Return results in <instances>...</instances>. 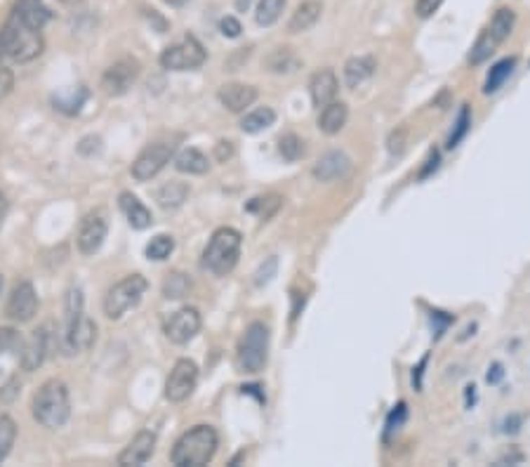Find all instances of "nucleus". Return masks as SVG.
<instances>
[{
    "label": "nucleus",
    "instance_id": "1",
    "mask_svg": "<svg viewBox=\"0 0 530 467\" xmlns=\"http://www.w3.org/2000/svg\"><path fill=\"white\" fill-rule=\"evenodd\" d=\"M43 50L45 41L41 31L29 29L15 15H10L5 26L0 29V67H5V62H31V59L41 57Z\"/></svg>",
    "mask_w": 530,
    "mask_h": 467
},
{
    "label": "nucleus",
    "instance_id": "2",
    "mask_svg": "<svg viewBox=\"0 0 530 467\" xmlns=\"http://www.w3.org/2000/svg\"><path fill=\"white\" fill-rule=\"evenodd\" d=\"M97 340V324L83 312V293L69 291L66 298V324L62 333V352L66 357L88 352Z\"/></svg>",
    "mask_w": 530,
    "mask_h": 467
},
{
    "label": "nucleus",
    "instance_id": "3",
    "mask_svg": "<svg viewBox=\"0 0 530 467\" xmlns=\"http://www.w3.org/2000/svg\"><path fill=\"white\" fill-rule=\"evenodd\" d=\"M217 446H220L217 432L210 425H196L175 442L170 460L177 467H203L215 458Z\"/></svg>",
    "mask_w": 530,
    "mask_h": 467
},
{
    "label": "nucleus",
    "instance_id": "4",
    "mask_svg": "<svg viewBox=\"0 0 530 467\" xmlns=\"http://www.w3.org/2000/svg\"><path fill=\"white\" fill-rule=\"evenodd\" d=\"M31 411L38 425L48 427V430H59L66 425L71 416V399L69 387L62 380H48L41 385V390L33 394Z\"/></svg>",
    "mask_w": 530,
    "mask_h": 467
},
{
    "label": "nucleus",
    "instance_id": "5",
    "mask_svg": "<svg viewBox=\"0 0 530 467\" xmlns=\"http://www.w3.org/2000/svg\"><path fill=\"white\" fill-rule=\"evenodd\" d=\"M241 246H243L241 232H236L231 227L217 229L203 251V269H208V272L217 276H227L236 267L238 258H241Z\"/></svg>",
    "mask_w": 530,
    "mask_h": 467
},
{
    "label": "nucleus",
    "instance_id": "6",
    "mask_svg": "<svg viewBox=\"0 0 530 467\" xmlns=\"http://www.w3.org/2000/svg\"><path fill=\"white\" fill-rule=\"evenodd\" d=\"M269 326L264 321H253L238 342V368L243 373H260L269 359Z\"/></svg>",
    "mask_w": 530,
    "mask_h": 467
},
{
    "label": "nucleus",
    "instance_id": "7",
    "mask_svg": "<svg viewBox=\"0 0 530 467\" xmlns=\"http://www.w3.org/2000/svg\"><path fill=\"white\" fill-rule=\"evenodd\" d=\"M147 279H144L142 274H130L125 276L123 281H118V284L111 288L109 293H106L104 298V314L109 319H121L125 312H130L132 307L139 305V300L144 298V293H147Z\"/></svg>",
    "mask_w": 530,
    "mask_h": 467
},
{
    "label": "nucleus",
    "instance_id": "8",
    "mask_svg": "<svg viewBox=\"0 0 530 467\" xmlns=\"http://www.w3.org/2000/svg\"><path fill=\"white\" fill-rule=\"evenodd\" d=\"M175 149L177 144L172 140H158L154 144H149L135 159V163H132V170H130L132 177H135L137 182L154 180V177L168 166L172 156H175Z\"/></svg>",
    "mask_w": 530,
    "mask_h": 467
},
{
    "label": "nucleus",
    "instance_id": "9",
    "mask_svg": "<svg viewBox=\"0 0 530 467\" xmlns=\"http://www.w3.org/2000/svg\"><path fill=\"white\" fill-rule=\"evenodd\" d=\"M205 59H208V52H205L203 45L194 36H187L177 45H170V48L163 50L161 67L168 71H194L203 67Z\"/></svg>",
    "mask_w": 530,
    "mask_h": 467
},
{
    "label": "nucleus",
    "instance_id": "10",
    "mask_svg": "<svg viewBox=\"0 0 530 467\" xmlns=\"http://www.w3.org/2000/svg\"><path fill=\"white\" fill-rule=\"evenodd\" d=\"M198 383V366L191 359H180L172 366L168 380H165V399L172 404L187 401L196 390Z\"/></svg>",
    "mask_w": 530,
    "mask_h": 467
},
{
    "label": "nucleus",
    "instance_id": "11",
    "mask_svg": "<svg viewBox=\"0 0 530 467\" xmlns=\"http://www.w3.org/2000/svg\"><path fill=\"white\" fill-rule=\"evenodd\" d=\"M139 74H142V67H139V62L135 57L118 59V62H114L109 69L104 71L102 90L111 97H121L137 83Z\"/></svg>",
    "mask_w": 530,
    "mask_h": 467
},
{
    "label": "nucleus",
    "instance_id": "12",
    "mask_svg": "<svg viewBox=\"0 0 530 467\" xmlns=\"http://www.w3.org/2000/svg\"><path fill=\"white\" fill-rule=\"evenodd\" d=\"M201 324L203 321L196 307H182L168 317V321H165L163 326V333L165 338L175 342V345H187V342L194 340L196 333L201 331Z\"/></svg>",
    "mask_w": 530,
    "mask_h": 467
},
{
    "label": "nucleus",
    "instance_id": "13",
    "mask_svg": "<svg viewBox=\"0 0 530 467\" xmlns=\"http://www.w3.org/2000/svg\"><path fill=\"white\" fill-rule=\"evenodd\" d=\"M38 312V295L36 288H33L29 281H19V284L12 288L8 305H5V314L17 321V324H26L36 317Z\"/></svg>",
    "mask_w": 530,
    "mask_h": 467
},
{
    "label": "nucleus",
    "instance_id": "14",
    "mask_svg": "<svg viewBox=\"0 0 530 467\" xmlns=\"http://www.w3.org/2000/svg\"><path fill=\"white\" fill-rule=\"evenodd\" d=\"M106 232H109V227H106L104 215L102 213H88L83 217L81 229H78V236H76L78 251H81L83 255H95L99 248H102Z\"/></svg>",
    "mask_w": 530,
    "mask_h": 467
},
{
    "label": "nucleus",
    "instance_id": "15",
    "mask_svg": "<svg viewBox=\"0 0 530 467\" xmlns=\"http://www.w3.org/2000/svg\"><path fill=\"white\" fill-rule=\"evenodd\" d=\"M351 173V159L344 151H328L314 166V177L318 182H337Z\"/></svg>",
    "mask_w": 530,
    "mask_h": 467
},
{
    "label": "nucleus",
    "instance_id": "16",
    "mask_svg": "<svg viewBox=\"0 0 530 467\" xmlns=\"http://www.w3.org/2000/svg\"><path fill=\"white\" fill-rule=\"evenodd\" d=\"M48 347H50L48 326L36 328V331L31 333V338L24 342V350H22V368L26 373H31V371H36V368L43 366L45 357H48Z\"/></svg>",
    "mask_w": 530,
    "mask_h": 467
},
{
    "label": "nucleus",
    "instance_id": "17",
    "mask_svg": "<svg viewBox=\"0 0 530 467\" xmlns=\"http://www.w3.org/2000/svg\"><path fill=\"white\" fill-rule=\"evenodd\" d=\"M156 451V434L154 432H139L132 442L125 446V451L118 456V465L121 467H137L144 465L154 456Z\"/></svg>",
    "mask_w": 530,
    "mask_h": 467
},
{
    "label": "nucleus",
    "instance_id": "18",
    "mask_svg": "<svg viewBox=\"0 0 530 467\" xmlns=\"http://www.w3.org/2000/svg\"><path fill=\"white\" fill-rule=\"evenodd\" d=\"M217 97H220L222 107H227L231 114H243L257 100V88L245 83H227L220 88Z\"/></svg>",
    "mask_w": 530,
    "mask_h": 467
},
{
    "label": "nucleus",
    "instance_id": "19",
    "mask_svg": "<svg viewBox=\"0 0 530 467\" xmlns=\"http://www.w3.org/2000/svg\"><path fill=\"white\" fill-rule=\"evenodd\" d=\"M337 90H340V83H337V76L333 69H321L311 76L309 92H311V102H314V107L323 109L326 104L335 102Z\"/></svg>",
    "mask_w": 530,
    "mask_h": 467
},
{
    "label": "nucleus",
    "instance_id": "20",
    "mask_svg": "<svg viewBox=\"0 0 530 467\" xmlns=\"http://www.w3.org/2000/svg\"><path fill=\"white\" fill-rule=\"evenodd\" d=\"M12 15H15L19 22H24L29 29L43 31L45 24L50 22L52 12H50L48 5L43 3V0H17Z\"/></svg>",
    "mask_w": 530,
    "mask_h": 467
},
{
    "label": "nucleus",
    "instance_id": "21",
    "mask_svg": "<svg viewBox=\"0 0 530 467\" xmlns=\"http://www.w3.org/2000/svg\"><path fill=\"white\" fill-rule=\"evenodd\" d=\"M323 15V3L318 0H304L302 5H297V10L293 12L288 22V31L290 34H304L311 26H316V22Z\"/></svg>",
    "mask_w": 530,
    "mask_h": 467
},
{
    "label": "nucleus",
    "instance_id": "22",
    "mask_svg": "<svg viewBox=\"0 0 530 467\" xmlns=\"http://www.w3.org/2000/svg\"><path fill=\"white\" fill-rule=\"evenodd\" d=\"M118 206H121L123 215L128 217V222L135 229H147V227H151V222H154V217H151V210L144 206V203L139 201L135 194L123 192L121 199H118Z\"/></svg>",
    "mask_w": 530,
    "mask_h": 467
},
{
    "label": "nucleus",
    "instance_id": "23",
    "mask_svg": "<svg viewBox=\"0 0 530 467\" xmlns=\"http://www.w3.org/2000/svg\"><path fill=\"white\" fill-rule=\"evenodd\" d=\"M349 121V109L344 102H330L321 109V116H318V128L326 135H337L340 130L347 126Z\"/></svg>",
    "mask_w": 530,
    "mask_h": 467
},
{
    "label": "nucleus",
    "instance_id": "24",
    "mask_svg": "<svg viewBox=\"0 0 530 467\" xmlns=\"http://www.w3.org/2000/svg\"><path fill=\"white\" fill-rule=\"evenodd\" d=\"M375 57H351L344 64V83H347V88H359L375 74Z\"/></svg>",
    "mask_w": 530,
    "mask_h": 467
},
{
    "label": "nucleus",
    "instance_id": "25",
    "mask_svg": "<svg viewBox=\"0 0 530 467\" xmlns=\"http://www.w3.org/2000/svg\"><path fill=\"white\" fill-rule=\"evenodd\" d=\"M175 168L180 170V173H189V175H205L210 170V163H208V156L203 154V151L198 149H184L180 154L175 156Z\"/></svg>",
    "mask_w": 530,
    "mask_h": 467
},
{
    "label": "nucleus",
    "instance_id": "26",
    "mask_svg": "<svg viewBox=\"0 0 530 467\" xmlns=\"http://www.w3.org/2000/svg\"><path fill=\"white\" fill-rule=\"evenodd\" d=\"M264 64H267V69L271 74H293L302 67L300 57L295 55L290 48H276L274 52H269L267 59H264Z\"/></svg>",
    "mask_w": 530,
    "mask_h": 467
},
{
    "label": "nucleus",
    "instance_id": "27",
    "mask_svg": "<svg viewBox=\"0 0 530 467\" xmlns=\"http://www.w3.org/2000/svg\"><path fill=\"white\" fill-rule=\"evenodd\" d=\"M189 196V187L182 182H168L163 184L161 189H156V201L158 206L165 208V210H175L180 208L184 201H187Z\"/></svg>",
    "mask_w": 530,
    "mask_h": 467
},
{
    "label": "nucleus",
    "instance_id": "28",
    "mask_svg": "<svg viewBox=\"0 0 530 467\" xmlns=\"http://www.w3.org/2000/svg\"><path fill=\"white\" fill-rule=\"evenodd\" d=\"M276 121V111L269 109V107H262V109H255L250 111L248 116L241 121V130L248 135H255V133H262V130H267L274 126Z\"/></svg>",
    "mask_w": 530,
    "mask_h": 467
},
{
    "label": "nucleus",
    "instance_id": "29",
    "mask_svg": "<svg viewBox=\"0 0 530 467\" xmlns=\"http://www.w3.org/2000/svg\"><path fill=\"white\" fill-rule=\"evenodd\" d=\"M514 24H516L514 10L512 8H500L498 12H495V17H493V22H490L488 31H490V36H493L495 41L502 45L509 38V34L514 31Z\"/></svg>",
    "mask_w": 530,
    "mask_h": 467
},
{
    "label": "nucleus",
    "instance_id": "30",
    "mask_svg": "<svg viewBox=\"0 0 530 467\" xmlns=\"http://www.w3.org/2000/svg\"><path fill=\"white\" fill-rule=\"evenodd\" d=\"M514 67H516V57H507V59H502V62L495 64V67L490 69V74H488V81H486V88H483V92H486V95L498 92L502 88V83L512 76Z\"/></svg>",
    "mask_w": 530,
    "mask_h": 467
},
{
    "label": "nucleus",
    "instance_id": "31",
    "mask_svg": "<svg viewBox=\"0 0 530 467\" xmlns=\"http://www.w3.org/2000/svg\"><path fill=\"white\" fill-rule=\"evenodd\" d=\"M286 3L288 0H260V3H257V10H255L257 24L260 26L276 24L278 19H281L283 10H286Z\"/></svg>",
    "mask_w": 530,
    "mask_h": 467
},
{
    "label": "nucleus",
    "instance_id": "32",
    "mask_svg": "<svg viewBox=\"0 0 530 467\" xmlns=\"http://www.w3.org/2000/svg\"><path fill=\"white\" fill-rule=\"evenodd\" d=\"M498 48H500V43L495 41V38L490 36V31L486 29V31H483V34L479 36V41L474 43L472 52H469V62H472V64H483Z\"/></svg>",
    "mask_w": 530,
    "mask_h": 467
},
{
    "label": "nucleus",
    "instance_id": "33",
    "mask_svg": "<svg viewBox=\"0 0 530 467\" xmlns=\"http://www.w3.org/2000/svg\"><path fill=\"white\" fill-rule=\"evenodd\" d=\"M172 251H175V239H172V236H168V234H158V236H154V239L149 241L147 258L149 260H156V262H163V260L170 258Z\"/></svg>",
    "mask_w": 530,
    "mask_h": 467
},
{
    "label": "nucleus",
    "instance_id": "34",
    "mask_svg": "<svg viewBox=\"0 0 530 467\" xmlns=\"http://www.w3.org/2000/svg\"><path fill=\"white\" fill-rule=\"evenodd\" d=\"M17 439V425L10 416H0V463L8 458Z\"/></svg>",
    "mask_w": 530,
    "mask_h": 467
},
{
    "label": "nucleus",
    "instance_id": "35",
    "mask_svg": "<svg viewBox=\"0 0 530 467\" xmlns=\"http://www.w3.org/2000/svg\"><path fill=\"white\" fill-rule=\"evenodd\" d=\"M189 288H191V281L180 272L168 274V279L163 281V295L165 298H172V300L184 298V295L189 293Z\"/></svg>",
    "mask_w": 530,
    "mask_h": 467
},
{
    "label": "nucleus",
    "instance_id": "36",
    "mask_svg": "<svg viewBox=\"0 0 530 467\" xmlns=\"http://www.w3.org/2000/svg\"><path fill=\"white\" fill-rule=\"evenodd\" d=\"M278 151H281L283 159L290 161V163L300 161L302 156H304V142H302V137H297V135H293V133L283 135L281 142H278Z\"/></svg>",
    "mask_w": 530,
    "mask_h": 467
},
{
    "label": "nucleus",
    "instance_id": "37",
    "mask_svg": "<svg viewBox=\"0 0 530 467\" xmlns=\"http://www.w3.org/2000/svg\"><path fill=\"white\" fill-rule=\"evenodd\" d=\"M281 196H276V194H271V196H264V199H253L248 203V210L250 213H257L262 217V220H269L271 215L276 213L278 208H281Z\"/></svg>",
    "mask_w": 530,
    "mask_h": 467
},
{
    "label": "nucleus",
    "instance_id": "38",
    "mask_svg": "<svg viewBox=\"0 0 530 467\" xmlns=\"http://www.w3.org/2000/svg\"><path fill=\"white\" fill-rule=\"evenodd\" d=\"M469 126H472V114H469V107H465L460 111V116H457V123H455V130L450 133L448 137V149L457 147L462 140H465V135L469 133Z\"/></svg>",
    "mask_w": 530,
    "mask_h": 467
},
{
    "label": "nucleus",
    "instance_id": "39",
    "mask_svg": "<svg viewBox=\"0 0 530 467\" xmlns=\"http://www.w3.org/2000/svg\"><path fill=\"white\" fill-rule=\"evenodd\" d=\"M406 144H408V130L406 128H396L392 135H389L387 140V149L392 156H401L403 151H406Z\"/></svg>",
    "mask_w": 530,
    "mask_h": 467
},
{
    "label": "nucleus",
    "instance_id": "40",
    "mask_svg": "<svg viewBox=\"0 0 530 467\" xmlns=\"http://www.w3.org/2000/svg\"><path fill=\"white\" fill-rule=\"evenodd\" d=\"M22 347V338L17 335L15 328H0V352H10Z\"/></svg>",
    "mask_w": 530,
    "mask_h": 467
},
{
    "label": "nucleus",
    "instance_id": "41",
    "mask_svg": "<svg viewBox=\"0 0 530 467\" xmlns=\"http://www.w3.org/2000/svg\"><path fill=\"white\" fill-rule=\"evenodd\" d=\"M220 31L227 38H238V36H241V31H243V26L236 17H222L220 19Z\"/></svg>",
    "mask_w": 530,
    "mask_h": 467
},
{
    "label": "nucleus",
    "instance_id": "42",
    "mask_svg": "<svg viewBox=\"0 0 530 467\" xmlns=\"http://www.w3.org/2000/svg\"><path fill=\"white\" fill-rule=\"evenodd\" d=\"M441 5H443V0H417L415 12H417V17L427 19V17H432L434 12L441 8Z\"/></svg>",
    "mask_w": 530,
    "mask_h": 467
},
{
    "label": "nucleus",
    "instance_id": "43",
    "mask_svg": "<svg viewBox=\"0 0 530 467\" xmlns=\"http://www.w3.org/2000/svg\"><path fill=\"white\" fill-rule=\"evenodd\" d=\"M12 85H15V76H12V71L5 69V67H0V102H3L5 97L10 95Z\"/></svg>",
    "mask_w": 530,
    "mask_h": 467
},
{
    "label": "nucleus",
    "instance_id": "44",
    "mask_svg": "<svg viewBox=\"0 0 530 467\" xmlns=\"http://www.w3.org/2000/svg\"><path fill=\"white\" fill-rule=\"evenodd\" d=\"M215 159L220 163H227L229 159H234V144L227 140H220L215 144Z\"/></svg>",
    "mask_w": 530,
    "mask_h": 467
},
{
    "label": "nucleus",
    "instance_id": "45",
    "mask_svg": "<svg viewBox=\"0 0 530 467\" xmlns=\"http://www.w3.org/2000/svg\"><path fill=\"white\" fill-rule=\"evenodd\" d=\"M406 420V404H399V409H396L392 416H389V423H387V434H392L394 430H399L401 423Z\"/></svg>",
    "mask_w": 530,
    "mask_h": 467
},
{
    "label": "nucleus",
    "instance_id": "46",
    "mask_svg": "<svg viewBox=\"0 0 530 467\" xmlns=\"http://www.w3.org/2000/svg\"><path fill=\"white\" fill-rule=\"evenodd\" d=\"M271 274H276V258H271L269 262H267V269H260V272H257V279H255V284L257 286H262V284H269V281H271Z\"/></svg>",
    "mask_w": 530,
    "mask_h": 467
},
{
    "label": "nucleus",
    "instance_id": "47",
    "mask_svg": "<svg viewBox=\"0 0 530 467\" xmlns=\"http://www.w3.org/2000/svg\"><path fill=\"white\" fill-rule=\"evenodd\" d=\"M436 166H439V151H434V154L429 156V161H427V168L422 170V173H420V177H427L429 173H432V170H436Z\"/></svg>",
    "mask_w": 530,
    "mask_h": 467
},
{
    "label": "nucleus",
    "instance_id": "48",
    "mask_svg": "<svg viewBox=\"0 0 530 467\" xmlns=\"http://www.w3.org/2000/svg\"><path fill=\"white\" fill-rule=\"evenodd\" d=\"M15 394H17V380H10L8 387H5V392L0 394V401L5 404V401H10L12 397H15Z\"/></svg>",
    "mask_w": 530,
    "mask_h": 467
},
{
    "label": "nucleus",
    "instance_id": "49",
    "mask_svg": "<svg viewBox=\"0 0 530 467\" xmlns=\"http://www.w3.org/2000/svg\"><path fill=\"white\" fill-rule=\"evenodd\" d=\"M8 213H10V203H8V199H5V194L0 192V227H3V222H5V217H8Z\"/></svg>",
    "mask_w": 530,
    "mask_h": 467
},
{
    "label": "nucleus",
    "instance_id": "50",
    "mask_svg": "<svg viewBox=\"0 0 530 467\" xmlns=\"http://www.w3.org/2000/svg\"><path fill=\"white\" fill-rule=\"evenodd\" d=\"M502 376H505V373H502V366H500V364H495V366H493V373H488V383H493V385H495V383H500V378H502Z\"/></svg>",
    "mask_w": 530,
    "mask_h": 467
},
{
    "label": "nucleus",
    "instance_id": "51",
    "mask_svg": "<svg viewBox=\"0 0 530 467\" xmlns=\"http://www.w3.org/2000/svg\"><path fill=\"white\" fill-rule=\"evenodd\" d=\"M163 3H168L170 8H184V5L191 3V0H163Z\"/></svg>",
    "mask_w": 530,
    "mask_h": 467
},
{
    "label": "nucleus",
    "instance_id": "52",
    "mask_svg": "<svg viewBox=\"0 0 530 467\" xmlns=\"http://www.w3.org/2000/svg\"><path fill=\"white\" fill-rule=\"evenodd\" d=\"M62 5H66V8H76V5H81V3H85V0H59Z\"/></svg>",
    "mask_w": 530,
    "mask_h": 467
},
{
    "label": "nucleus",
    "instance_id": "53",
    "mask_svg": "<svg viewBox=\"0 0 530 467\" xmlns=\"http://www.w3.org/2000/svg\"><path fill=\"white\" fill-rule=\"evenodd\" d=\"M236 5H238V10H243V8H245V10H248L250 0H238V3H236Z\"/></svg>",
    "mask_w": 530,
    "mask_h": 467
},
{
    "label": "nucleus",
    "instance_id": "54",
    "mask_svg": "<svg viewBox=\"0 0 530 467\" xmlns=\"http://www.w3.org/2000/svg\"><path fill=\"white\" fill-rule=\"evenodd\" d=\"M0 286H3V279H0Z\"/></svg>",
    "mask_w": 530,
    "mask_h": 467
}]
</instances>
